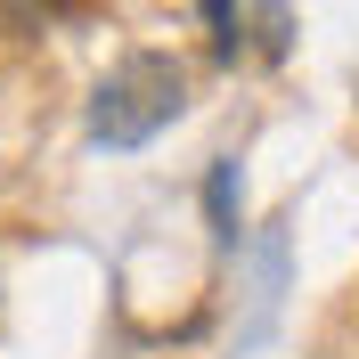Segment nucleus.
Returning a JSON list of instances; mask_svg holds the SVG:
<instances>
[{
  "label": "nucleus",
  "mask_w": 359,
  "mask_h": 359,
  "mask_svg": "<svg viewBox=\"0 0 359 359\" xmlns=\"http://www.w3.org/2000/svg\"><path fill=\"white\" fill-rule=\"evenodd\" d=\"M180 107H188V74H180V57H163V49H131V57L98 82V98H90V139H107V147H147L163 123H180Z\"/></svg>",
  "instance_id": "f257e3e1"
},
{
  "label": "nucleus",
  "mask_w": 359,
  "mask_h": 359,
  "mask_svg": "<svg viewBox=\"0 0 359 359\" xmlns=\"http://www.w3.org/2000/svg\"><path fill=\"white\" fill-rule=\"evenodd\" d=\"M204 25H221V57H237V49H245V8L212 0V8H204ZM253 25H262V57H286V33H294L286 8H253Z\"/></svg>",
  "instance_id": "f03ea898"
},
{
  "label": "nucleus",
  "mask_w": 359,
  "mask_h": 359,
  "mask_svg": "<svg viewBox=\"0 0 359 359\" xmlns=\"http://www.w3.org/2000/svg\"><path fill=\"white\" fill-rule=\"evenodd\" d=\"M204 204H212V237H221V245H237V163H212Z\"/></svg>",
  "instance_id": "7ed1b4c3"
}]
</instances>
